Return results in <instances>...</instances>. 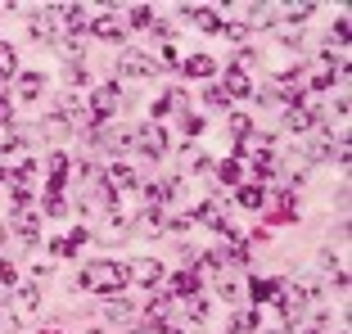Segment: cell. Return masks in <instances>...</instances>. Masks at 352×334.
<instances>
[{"label":"cell","instance_id":"30bf717a","mask_svg":"<svg viewBox=\"0 0 352 334\" xmlns=\"http://www.w3.org/2000/svg\"><path fill=\"white\" fill-rule=\"evenodd\" d=\"M122 73H126V77H149V73H158V63L149 59V54L126 50V54H122Z\"/></svg>","mask_w":352,"mask_h":334},{"label":"cell","instance_id":"e575fe53","mask_svg":"<svg viewBox=\"0 0 352 334\" xmlns=\"http://www.w3.org/2000/svg\"><path fill=\"white\" fill-rule=\"evenodd\" d=\"M208 104H217V109H226L230 100H226V91H221V86H208Z\"/></svg>","mask_w":352,"mask_h":334},{"label":"cell","instance_id":"4fadbf2b","mask_svg":"<svg viewBox=\"0 0 352 334\" xmlns=\"http://www.w3.org/2000/svg\"><path fill=\"white\" fill-rule=\"evenodd\" d=\"M10 226L19 230V235H23L28 244H36V212H32V208H19V212H10Z\"/></svg>","mask_w":352,"mask_h":334},{"label":"cell","instance_id":"603a6c76","mask_svg":"<svg viewBox=\"0 0 352 334\" xmlns=\"http://www.w3.org/2000/svg\"><path fill=\"white\" fill-rule=\"evenodd\" d=\"M167 226V217H163V208H149L145 217H140V230H145V235H158V230Z\"/></svg>","mask_w":352,"mask_h":334},{"label":"cell","instance_id":"3957f363","mask_svg":"<svg viewBox=\"0 0 352 334\" xmlns=\"http://www.w3.org/2000/svg\"><path fill=\"white\" fill-rule=\"evenodd\" d=\"M126 276H131V280H135V285H145V289H149V293H154V289H158V285H163V280H167V271H163V262H158V258H135V262H131V267H126Z\"/></svg>","mask_w":352,"mask_h":334},{"label":"cell","instance_id":"9a60e30c","mask_svg":"<svg viewBox=\"0 0 352 334\" xmlns=\"http://www.w3.org/2000/svg\"><path fill=\"white\" fill-rule=\"evenodd\" d=\"M181 73H190V77H212V73H217V63L208 59V54H190V59H181Z\"/></svg>","mask_w":352,"mask_h":334},{"label":"cell","instance_id":"1f68e13d","mask_svg":"<svg viewBox=\"0 0 352 334\" xmlns=\"http://www.w3.org/2000/svg\"><path fill=\"white\" fill-rule=\"evenodd\" d=\"M249 32L253 27H244V23H230V27H221V36H230V41H249Z\"/></svg>","mask_w":352,"mask_h":334},{"label":"cell","instance_id":"ac0fdd59","mask_svg":"<svg viewBox=\"0 0 352 334\" xmlns=\"http://www.w3.org/2000/svg\"><path fill=\"white\" fill-rule=\"evenodd\" d=\"M41 86H45V77H41V73L19 77V95H23V100H36V95H41Z\"/></svg>","mask_w":352,"mask_h":334},{"label":"cell","instance_id":"5b68a950","mask_svg":"<svg viewBox=\"0 0 352 334\" xmlns=\"http://www.w3.org/2000/svg\"><path fill=\"white\" fill-rule=\"evenodd\" d=\"M118 104H122V91H118V82H104L100 91L91 95V113H95V118H109Z\"/></svg>","mask_w":352,"mask_h":334},{"label":"cell","instance_id":"2e32d148","mask_svg":"<svg viewBox=\"0 0 352 334\" xmlns=\"http://www.w3.org/2000/svg\"><path fill=\"white\" fill-rule=\"evenodd\" d=\"M195 221H204V226H212V230H230V226H226V217H221V208H217V203H199Z\"/></svg>","mask_w":352,"mask_h":334},{"label":"cell","instance_id":"52a82bcc","mask_svg":"<svg viewBox=\"0 0 352 334\" xmlns=\"http://www.w3.org/2000/svg\"><path fill=\"white\" fill-rule=\"evenodd\" d=\"M181 14H186V19L195 23V27H204V32H217V36H221V27H226V23H221V14L204 10V5H186Z\"/></svg>","mask_w":352,"mask_h":334},{"label":"cell","instance_id":"d6986e66","mask_svg":"<svg viewBox=\"0 0 352 334\" xmlns=\"http://www.w3.org/2000/svg\"><path fill=\"white\" fill-rule=\"evenodd\" d=\"M45 136H68V131H73V122H68V118L63 113H45Z\"/></svg>","mask_w":352,"mask_h":334},{"label":"cell","instance_id":"b9f144b4","mask_svg":"<svg viewBox=\"0 0 352 334\" xmlns=\"http://www.w3.org/2000/svg\"><path fill=\"white\" fill-rule=\"evenodd\" d=\"M343 334H348V330H343Z\"/></svg>","mask_w":352,"mask_h":334},{"label":"cell","instance_id":"ffe728a7","mask_svg":"<svg viewBox=\"0 0 352 334\" xmlns=\"http://www.w3.org/2000/svg\"><path fill=\"white\" fill-rule=\"evenodd\" d=\"M0 77H5V82L19 77V54H14L10 45H0Z\"/></svg>","mask_w":352,"mask_h":334},{"label":"cell","instance_id":"ab89813d","mask_svg":"<svg viewBox=\"0 0 352 334\" xmlns=\"http://www.w3.org/2000/svg\"><path fill=\"white\" fill-rule=\"evenodd\" d=\"M50 253H54V258H68L73 249H68V240H54V244H50Z\"/></svg>","mask_w":352,"mask_h":334},{"label":"cell","instance_id":"5bb4252c","mask_svg":"<svg viewBox=\"0 0 352 334\" xmlns=\"http://www.w3.org/2000/svg\"><path fill=\"white\" fill-rule=\"evenodd\" d=\"M311 122H316V113H311L307 104H294V109H285V126H289V131H307Z\"/></svg>","mask_w":352,"mask_h":334},{"label":"cell","instance_id":"f35d334b","mask_svg":"<svg viewBox=\"0 0 352 334\" xmlns=\"http://www.w3.org/2000/svg\"><path fill=\"white\" fill-rule=\"evenodd\" d=\"M68 77H73V86H86V82H91V73H86L82 63H73V73H68Z\"/></svg>","mask_w":352,"mask_h":334},{"label":"cell","instance_id":"8fae6325","mask_svg":"<svg viewBox=\"0 0 352 334\" xmlns=\"http://www.w3.org/2000/svg\"><path fill=\"white\" fill-rule=\"evenodd\" d=\"M221 91H226V100H239V95H253V82H249V73L226 68V82H221Z\"/></svg>","mask_w":352,"mask_h":334},{"label":"cell","instance_id":"6da1fadb","mask_svg":"<svg viewBox=\"0 0 352 334\" xmlns=\"http://www.w3.org/2000/svg\"><path fill=\"white\" fill-rule=\"evenodd\" d=\"M126 280H131V276H126V267H122V262H113V258L86 262L82 276H77V285H82V289H91V293H118Z\"/></svg>","mask_w":352,"mask_h":334},{"label":"cell","instance_id":"7402d4cb","mask_svg":"<svg viewBox=\"0 0 352 334\" xmlns=\"http://www.w3.org/2000/svg\"><path fill=\"white\" fill-rule=\"evenodd\" d=\"M253 325H258V316H253V312H239V316H230L226 334H253Z\"/></svg>","mask_w":352,"mask_h":334},{"label":"cell","instance_id":"d6a6232c","mask_svg":"<svg viewBox=\"0 0 352 334\" xmlns=\"http://www.w3.org/2000/svg\"><path fill=\"white\" fill-rule=\"evenodd\" d=\"M131 23H135V27H149V23H154V14H149L145 5H135V10H131Z\"/></svg>","mask_w":352,"mask_h":334},{"label":"cell","instance_id":"ba28073f","mask_svg":"<svg viewBox=\"0 0 352 334\" xmlns=\"http://www.w3.org/2000/svg\"><path fill=\"white\" fill-rule=\"evenodd\" d=\"M145 316H149V325H163L167 316H172V293H167V289L149 293V303H145Z\"/></svg>","mask_w":352,"mask_h":334},{"label":"cell","instance_id":"9c48e42d","mask_svg":"<svg viewBox=\"0 0 352 334\" xmlns=\"http://www.w3.org/2000/svg\"><path fill=\"white\" fill-rule=\"evenodd\" d=\"M91 32L100 36V41H122V36H126V27L118 23V14H100V19L91 23Z\"/></svg>","mask_w":352,"mask_h":334},{"label":"cell","instance_id":"7c38bea8","mask_svg":"<svg viewBox=\"0 0 352 334\" xmlns=\"http://www.w3.org/2000/svg\"><path fill=\"white\" fill-rule=\"evenodd\" d=\"M199 285H204V280H199L195 271H176V276H172V285H167V293H176V298H195Z\"/></svg>","mask_w":352,"mask_h":334},{"label":"cell","instance_id":"836d02e7","mask_svg":"<svg viewBox=\"0 0 352 334\" xmlns=\"http://www.w3.org/2000/svg\"><path fill=\"white\" fill-rule=\"evenodd\" d=\"M181 126H186V136H199V131H204V118L186 113V118H181Z\"/></svg>","mask_w":352,"mask_h":334},{"label":"cell","instance_id":"60d3db41","mask_svg":"<svg viewBox=\"0 0 352 334\" xmlns=\"http://www.w3.org/2000/svg\"><path fill=\"white\" fill-rule=\"evenodd\" d=\"M267 334H289V330H267Z\"/></svg>","mask_w":352,"mask_h":334},{"label":"cell","instance_id":"d590c367","mask_svg":"<svg viewBox=\"0 0 352 334\" xmlns=\"http://www.w3.org/2000/svg\"><path fill=\"white\" fill-rule=\"evenodd\" d=\"M5 122H14V100H10V95H0V126H5Z\"/></svg>","mask_w":352,"mask_h":334},{"label":"cell","instance_id":"484cf974","mask_svg":"<svg viewBox=\"0 0 352 334\" xmlns=\"http://www.w3.org/2000/svg\"><path fill=\"white\" fill-rule=\"evenodd\" d=\"M28 36H32V41H45V36H54V32H50V10H45V19H32Z\"/></svg>","mask_w":352,"mask_h":334},{"label":"cell","instance_id":"e0dca14e","mask_svg":"<svg viewBox=\"0 0 352 334\" xmlns=\"http://www.w3.org/2000/svg\"><path fill=\"white\" fill-rule=\"evenodd\" d=\"M109 186H113V190H131L135 186V172H131V167H122V163H113V167H109Z\"/></svg>","mask_w":352,"mask_h":334},{"label":"cell","instance_id":"7a4b0ae2","mask_svg":"<svg viewBox=\"0 0 352 334\" xmlns=\"http://www.w3.org/2000/svg\"><path fill=\"white\" fill-rule=\"evenodd\" d=\"M5 172H10V177H28L32 172V149L23 145V140H10V145L0 149V177H5Z\"/></svg>","mask_w":352,"mask_h":334},{"label":"cell","instance_id":"83f0119b","mask_svg":"<svg viewBox=\"0 0 352 334\" xmlns=\"http://www.w3.org/2000/svg\"><path fill=\"white\" fill-rule=\"evenodd\" d=\"M77 181H82V186H95V181H100V167L95 163H77V172H73Z\"/></svg>","mask_w":352,"mask_h":334},{"label":"cell","instance_id":"44dd1931","mask_svg":"<svg viewBox=\"0 0 352 334\" xmlns=\"http://www.w3.org/2000/svg\"><path fill=\"white\" fill-rule=\"evenodd\" d=\"M253 298H258V303H271V298H280V280H253Z\"/></svg>","mask_w":352,"mask_h":334},{"label":"cell","instance_id":"f1b7e54d","mask_svg":"<svg viewBox=\"0 0 352 334\" xmlns=\"http://www.w3.org/2000/svg\"><path fill=\"white\" fill-rule=\"evenodd\" d=\"M217 181H221V186H235V181H239V163H235V158L217 167Z\"/></svg>","mask_w":352,"mask_h":334},{"label":"cell","instance_id":"cb8c5ba5","mask_svg":"<svg viewBox=\"0 0 352 334\" xmlns=\"http://www.w3.org/2000/svg\"><path fill=\"white\" fill-rule=\"evenodd\" d=\"M104 321H131V303H122V298H113V303H109V307H104Z\"/></svg>","mask_w":352,"mask_h":334},{"label":"cell","instance_id":"8992f818","mask_svg":"<svg viewBox=\"0 0 352 334\" xmlns=\"http://www.w3.org/2000/svg\"><path fill=\"white\" fill-rule=\"evenodd\" d=\"M10 298H14V307H19L23 316H32L36 307H41V285H14Z\"/></svg>","mask_w":352,"mask_h":334},{"label":"cell","instance_id":"d4e9b609","mask_svg":"<svg viewBox=\"0 0 352 334\" xmlns=\"http://www.w3.org/2000/svg\"><path fill=\"white\" fill-rule=\"evenodd\" d=\"M226 126L235 131L239 140H249V136H253V122H249V113H230V118H226Z\"/></svg>","mask_w":352,"mask_h":334},{"label":"cell","instance_id":"f546056e","mask_svg":"<svg viewBox=\"0 0 352 334\" xmlns=\"http://www.w3.org/2000/svg\"><path fill=\"white\" fill-rule=\"evenodd\" d=\"M186 312L195 316V325H199V321H204V316H208V303H204V298H199V293H195V298H186Z\"/></svg>","mask_w":352,"mask_h":334},{"label":"cell","instance_id":"4316f807","mask_svg":"<svg viewBox=\"0 0 352 334\" xmlns=\"http://www.w3.org/2000/svg\"><path fill=\"white\" fill-rule=\"evenodd\" d=\"M262 199H267L262 186H244V190H239V203H244V208H262Z\"/></svg>","mask_w":352,"mask_h":334},{"label":"cell","instance_id":"277c9868","mask_svg":"<svg viewBox=\"0 0 352 334\" xmlns=\"http://www.w3.org/2000/svg\"><path fill=\"white\" fill-rule=\"evenodd\" d=\"M131 145H140L149 158H163V154H167V131H163L158 122H149V126H140V131L131 136Z\"/></svg>","mask_w":352,"mask_h":334},{"label":"cell","instance_id":"8d00e7d4","mask_svg":"<svg viewBox=\"0 0 352 334\" xmlns=\"http://www.w3.org/2000/svg\"><path fill=\"white\" fill-rule=\"evenodd\" d=\"M217 293H221V298H226V303H230V298H235V293H239V289H235V285H230V280H226V276H217Z\"/></svg>","mask_w":352,"mask_h":334},{"label":"cell","instance_id":"4dcf8cb0","mask_svg":"<svg viewBox=\"0 0 352 334\" xmlns=\"http://www.w3.org/2000/svg\"><path fill=\"white\" fill-rule=\"evenodd\" d=\"M45 217H68V203H63L59 194H50L45 199Z\"/></svg>","mask_w":352,"mask_h":334},{"label":"cell","instance_id":"74e56055","mask_svg":"<svg viewBox=\"0 0 352 334\" xmlns=\"http://www.w3.org/2000/svg\"><path fill=\"white\" fill-rule=\"evenodd\" d=\"M285 14H289L294 23H302V19H307V14H311V5H289V10H285Z\"/></svg>","mask_w":352,"mask_h":334}]
</instances>
